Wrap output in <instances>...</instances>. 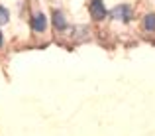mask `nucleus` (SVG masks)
<instances>
[{"instance_id":"nucleus-2","label":"nucleus","mask_w":155,"mask_h":136,"mask_svg":"<svg viewBox=\"0 0 155 136\" xmlns=\"http://www.w3.org/2000/svg\"><path fill=\"white\" fill-rule=\"evenodd\" d=\"M31 28H34L35 32H43L47 28V18L45 14H35L34 18H31Z\"/></svg>"},{"instance_id":"nucleus-6","label":"nucleus","mask_w":155,"mask_h":136,"mask_svg":"<svg viewBox=\"0 0 155 136\" xmlns=\"http://www.w3.org/2000/svg\"><path fill=\"white\" fill-rule=\"evenodd\" d=\"M8 22V10L6 8H0V24Z\"/></svg>"},{"instance_id":"nucleus-7","label":"nucleus","mask_w":155,"mask_h":136,"mask_svg":"<svg viewBox=\"0 0 155 136\" xmlns=\"http://www.w3.org/2000/svg\"><path fill=\"white\" fill-rule=\"evenodd\" d=\"M0 45H2V34H0Z\"/></svg>"},{"instance_id":"nucleus-3","label":"nucleus","mask_w":155,"mask_h":136,"mask_svg":"<svg viewBox=\"0 0 155 136\" xmlns=\"http://www.w3.org/2000/svg\"><path fill=\"white\" fill-rule=\"evenodd\" d=\"M53 26H55L57 30H65V28H67V20H65V16L61 14L59 10H53Z\"/></svg>"},{"instance_id":"nucleus-4","label":"nucleus","mask_w":155,"mask_h":136,"mask_svg":"<svg viewBox=\"0 0 155 136\" xmlns=\"http://www.w3.org/2000/svg\"><path fill=\"white\" fill-rule=\"evenodd\" d=\"M143 26H145V30H147V32H153L155 30V14H147V16H145Z\"/></svg>"},{"instance_id":"nucleus-1","label":"nucleus","mask_w":155,"mask_h":136,"mask_svg":"<svg viewBox=\"0 0 155 136\" xmlns=\"http://www.w3.org/2000/svg\"><path fill=\"white\" fill-rule=\"evenodd\" d=\"M106 8H104V2L102 0H92L91 2V16L94 20H102V18H106Z\"/></svg>"},{"instance_id":"nucleus-5","label":"nucleus","mask_w":155,"mask_h":136,"mask_svg":"<svg viewBox=\"0 0 155 136\" xmlns=\"http://www.w3.org/2000/svg\"><path fill=\"white\" fill-rule=\"evenodd\" d=\"M130 8L128 6H120V8H116V12H114V16H118V18H122V20H128L130 18Z\"/></svg>"}]
</instances>
